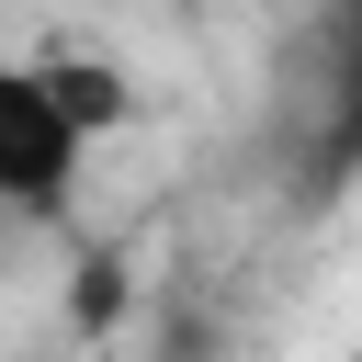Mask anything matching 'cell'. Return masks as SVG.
Returning a JSON list of instances; mask_svg holds the SVG:
<instances>
[{
  "instance_id": "cell-1",
  "label": "cell",
  "mask_w": 362,
  "mask_h": 362,
  "mask_svg": "<svg viewBox=\"0 0 362 362\" xmlns=\"http://www.w3.org/2000/svg\"><path fill=\"white\" fill-rule=\"evenodd\" d=\"M90 158V113L68 102L57 57H0V204L23 226H57Z\"/></svg>"
}]
</instances>
